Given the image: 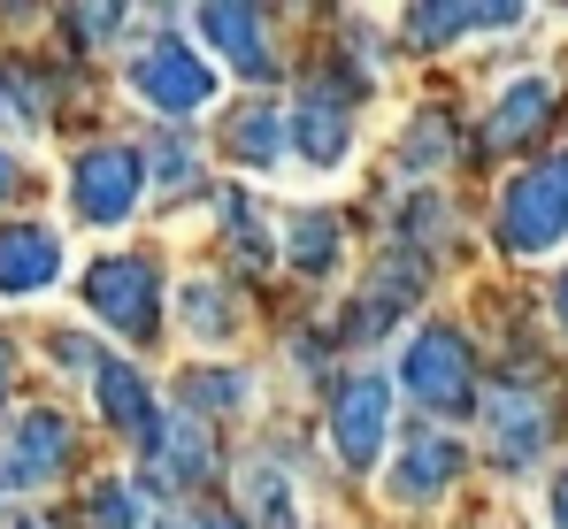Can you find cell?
<instances>
[{
	"label": "cell",
	"mask_w": 568,
	"mask_h": 529,
	"mask_svg": "<svg viewBox=\"0 0 568 529\" xmlns=\"http://www.w3.org/2000/svg\"><path fill=\"white\" fill-rule=\"evenodd\" d=\"M62 276V231L54 223H0V292L31 299Z\"/></svg>",
	"instance_id": "9"
},
{
	"label": "cell",
	"mask_w": 568,
	"mask_h": 529,
	"mask_svg": "<svg viewBox=\"0 0 568 529\" xmlns=\"http://www.w3.org/2000/svg\"><path fill=\"white\" fill-rule=\"evenodd\" d=\"M70 452H78V438H70V423H62L54 407H31V415L16 423V438H8V452H0V484H8V491L54 484V476L70 468Z\"/></svg>",
	"instance_id": "8"
},
{
	"label": "cell",
	"mask_w": 568,
	"mask_h": 529,
	"mask_svg": "<svg viewBox=\"0 0 568 529\" xmlns=\"http://www.w3.org/2000/svg\"><path fill=\"white\" fill-rule=\"evenodd\" d=\"M446 154H454V123H446V115H415V131H407V146H399V162L423 176V170H446Z\"/></svg>",
	"instance_id": "24"
},
{
	"label": "cell",
	"mask_w": 568,
	"mask_h": 529,
	"mask_svg": "<svg viewBox=\"0 0 568 529\" xmlns=\"http://www.w3.org/2000/svg\"><path fill=\"white\" fill-rule=\"evenodd\" d=\"M554 315H561V330H568V268H561V284H554Z\"/></svg>",
	"instance_id": "29"
},
{
	"label": "cell",
	"mask_w": 568,
	"mask_h": 529,
	"mask_svg": "<svg viewBox=\"0 0 568 529\" xmlns=\"http://www.w3.org/2000/svg\"><path fill=\"white\" fill-rule=\"evenodd\" d=\"M139 192H146V154L139 146H85L70 162V207L93 231H115L139 207Z\"/></svg>",
	"instance_id": "3"
},
{
	"label": "cell",
	"mask_w": 568,
	"mask_h": 529,
	"mask_svg": "<svg viewBox=\"0 0 568 529\" xmlns=\"http://www.w3.org/2000/svg\"><path fill=\"white\" fill-rule=\"evenodd\" d=\"M85 307L108 330H123V338H154L162 330V284H154V268L131 262V254H108V262L85 268Z\"/></svg>",
	"instance_id": "4"
},
{
	"label": "cell",
	"mask_w": 568,
	"mask_h": 529,
	"mask_svg": "<svg viewBox=\"0 0 568 529\" xmlns=\"http://www.w3.org/2000/svg\"><path fill=\"white\" fill-rule=\"evenodd\" d=\"M246 515L254 529H292V491H284L277 460H246Z\"/></svg>",
	"instance_id": "20"
},
{
	"label": "cell",
	"mask_w": 568,
	"mask_h": 529,
	"mask_svg": "<svg viewBox=\"0 0 568 529\" xmlns=\"http://www.w3.org/2000/svg\"><path fill=\"white\" fill-rule=\"evenodd\" d=\"M384 430H392V384L384 376H346L331 399V438L346 452V468H377Z\"/></svg>",
	"instance_id": "7"
},
{
	"label": "cell",
	"mask_w": 568,
	"mask_h": 529,
	"mask_svg": "<svg viewBox=\"0 0 568 529\" xmlns=\"http://www.w3.org/2000/svg\"><path fill=\"white\" fill-rule=\"evenodd\" d=\"M415 299V268H384V276H369V292L346 307V346H369V338H384L392 323H399V307Z\"/></svg>",
	"instance_id": "14"
},
{
	"label": "cell",
	"mask_w": 568,
	"mask_h": 529,
	"mask_svg": "<svg viewBox=\"0 0 568 529\" xmlns=\"http://www.w3.org/2000/svg\"><path fill=\"white\" fill-rule=\"evenodd\" d=\"M162 176H170V184H185V176H192V146H185V139L162 146Z\"/></svg>",
	"instance_id": "27"
},
{
	"label": "cell",
	"mask_w": 568,
	"mask_h": 529,
	"mask_svg": "<svg viewBox=\"0 0 568 529\" xmlns=\"http://www.w3.org/2000/svg\"><path fill=\"white\" fill-rule=\"evenodd\" d=\"M16 529H47V522H16Z\"/></svg>",
	"instance_id": "33"
},
{
	"label": "cell",
	"mask_w": 568,
	"mask_h": 529,
	"mask_svg": "<svg viewBox=\"0 0 568 529\" xmlns=\"http://www.w3.org/2000/svg\"><path fill=\"white\" fill-rule=\"evenodd\" d=\"M146 460H154V476H162V484H207V468H215V445H207V430H200L192 415H170Z\"/></svg>",
	"instance_id": "15"
},
{
	"label": "cell",
	"mask_w": 568,
	"mask_h": 529,
	"mask_svg": "<svg viewBox=\"0 0 568 529\" xmlns=\"http://www.w3.org/2000/svg\"><path fill=\"white\" fill-rule=\"evenodd\" d=\"M231 154H239L246 170H270V162L284 154V115L270 108V100H254V108L231 115Z\"/></svg>",
	"instance_id": "18"
},
{
	"label": "cell",
	"mask_w": 568,
	"mask_h": 529,
	"mask_svg": "<svg viewBox=\"0 0 568 529\" xmlns=\"http://www.w3.org/2000/svg\"><path fill=\"white\" fill-rule=\"evenodd\" d=\"M131 92H139L154 115H200V108L215 100V70L192 54V39L162 31V39H146V47L131 54Z\"/></svg>",
	"instance_id": "2"
},
{
	"label": "cell",
	"mask_w": 568,
	"mask_h": 529,
	"mask_svg": "<svg viewBox=\"0 0 568 529\" xmlns=\"http://www.w3.org/2000/svg\"><path fill=\"white\" fill-rule=\"evenodd\" d=\"M407 391L430 407V415H469L476 399V368H469V346L454 330H423L407 346Z\"/></svg>",
	"instance_id": "6"
},
{
	"label": "cell",
	"mask_w": 568,
	"mask_h": 529,
	"mask_svg": "<svg viewBox=\"0 0 568 529\" xmlns=\"http://www.w3.org/2000/svg\"><path fill=\"white\" fill-rule=\"evenodd\" d=\"M454 476H462V445L423 430V438H407L399 468H392V499H430V491H446Z\"/></svg>",
	"instance_id": "13"
},
{
	"label": "cell",
	"mask_w": 568,
	"mask_h": 529,
	"mask_svg": "<svg viewBox=\"0 0 568 529\" xmlns=\"http://www.w3.org/2000/svg\"><path fill=\"white\" fill-rule=\"evenodd\" d=\"M8 376H16V360H8V346H0V407H8Z\"/></svg>",
	"instance_id": "31"
},
{
	"label": "cell",
	"mask_w": 568,
	"mask_h": 529,
	"mask_svg": "<svg viewBox=\"0 0 568 529\" xmlns=\"http://www.w3.org/2000/svg\"><path fill=\"white\" fill-rule=\"evenodd\" d=\"M93 391H100V415H108L123 438H139L146 452H154V438H162V423H170V415H154L146 376H139L131 360H100V368H93Z\"/></svg>",
	"instance_id": "10"
},
{
	"label": "cell",
	"mask_w": 568,
	"mask_h": 529,
	"mask_svg": "<svg viewBox=\"0 0 568 529\" xmlns=\"http://www.w3.org/2000/svg\"><path fill=\"white\" fill-rule=\"evenodd\" d=\"M338 262V215H292V268L323 276Z\"/></svg>",
	"instance_id": "23"
},
{
	"label": "cell",
	"mask_w": 568,
	"mask_h": 529,
	"mask_svg": "<svg viewBox=\"0 0 568 529\" xmlns=\"http://www.w3.org/2000/svg\"><path fill=\"white\" fill-rule=\"evenodd\" d=\"M178 399H185V415H239V407L254 399V384H246L239 368H185Z\"/></svg>",
	"instance_id": "19"
},
{
	"label": "cell",
	"mask_w": 568,
	"mask_h": 529,
	"mask_svg": "<svg viewBox=\"0 0 568 529\" xmlns=\"http://www.w3.org/2000/svg\"><path fill=\"white\" fill-rule=\"evenodd\" d=\"M62 31H78V47H100L108 31H123V8H70Z\"/></svg>",
	"instance_id": "26"
},
{
	"label": "cell",
	"mask_w": 568,
	"mask_h": 529,
	"mask_svg": "<svg viewBox=\"0 0 568 529\" xmlns=\"http://www.w3.org/2000/svg\"><path fill=\"white\" fill-rule=\"evenodd\" d=\"M192 23H200V31H207L239 70H254V78H270V70H277V54H270V16H254V8H200Z\"/></svg>",
	"instance_id": "12"
},
{
	"label": "cell",
	"mask_w": 568,
	"mask_h": 529,
	"mask_svg": "<svg viewBox=\"0 0 568 529\" xmlns=\"http://www.w3.org/2000/svg\"><path fill=\"white\" fill-rule=\"evenodd\" d=\"M369 78H338V70H323L307 100H300V115H292V139H300V154L315 162V170H338L346 162V146H354V100H362Z\"/></svg>",
	"instance_id": "5"
},
{
	"label": "cell",
	"mask_w": 568,
	"mask_h": 529,
	"mask_svg": "<svg viewBox=\"0 0 568 529\" xmlns=\"http://www.w3.org/2000/svg\"><path fill=\"white\" fill-rule=\"evenodd\" d=\"M484 423H491V460H499V468H530V460H538V445H546V407H538L530 391H499V399L484 407Z\"/></svg>",
	"instance_id": "11"
},
{
	"label": "cell",
	"mask_w": 568,
	"mask_h": 529,
	"mask_svg": "<svg viewBox=\"0 0 568 529\" xmlns=\"http://www.w3.org/2000/svg\"><path fill=\"white\" fill-rule=\"evenodd\" d=\"M568 238V154L538 162L499 192V246L507 254H554Z\"/></svg>",
	"instance_id": "1"
},
{
	"label": "cell",
	"mask_w": 568,
	"mask_h": 529,
	"mask_svg": "<svg viewBox=\"0 0 568 529\" xmlns=\"http://www.w3.org/2000/svg\"><path fill=\"white\" fill-rule=\"evenodd\" d=\"M546 115H554V85H538V78H523V85L499 92V108H491V123H484V139L507 154V146H523L530 131H546Z\"/></svg>",
	"instance_id": "16"
},
{
	"label": "cell",
	"mask_w": 568,
	"mask_h": 529,
	"mask_svg": "<svg viewBox=\"0 0 568 529\" xmlns=\"http://www.w3.org/2000/svg\"><path fill=\"white\" fill-rule=\"evenodd\" d=\"M85 522H93V529H139V522H146V499H139V484H131V476H108V484H93V499H85Z\"/></svg>",
	"instance_id": "21"
},
{
	"label": "cell",
	"mask_w": 568,
	"mask_h": 529,
	"mask_svg": "<svg viewBox=\"0 0 568 529\" xmlns=\"http://www.w3.org/2000/svg\"><path fill=\"white\" fill-rule=\"evenodd\" d=\"M0 92H8V78H0Z\"/></svg>",
	"instance_id": "34"
},
{
	"label": "cell",
	"mask_w": 568,
	"mask_h": 529,
	"mask_svg": "<svg viewBox=\"0 0 568 529\" xmlns=\"http://www.w3.org/2000/svg\"><path fill=\"white\" fill-rule=\"evenodd\" d=\"M523 8H415L407 16V31H415V47H454L462 31H507Z\"/></svg>",
	"instance_id": "17"
},
{
	"label": "cell",
	"mask_w": 568,
	"mask_h": 529,
	"mask_svg": "<svg viewBox=\"0 0 568 529\" xmlns=\"http://www.w3.org/2000/svg\"><path fill=\"white\" fill-rule=\"evenodd\" d=\"M554 529H568V468L554 476Z\"/></svg>",
	"instance_id": "28"
},
{
	"label": "cell",
	"mask_w": 568,
	"mask_h": 529,
	"mask_svg": "<svg viewBox=\"0 0 568 529\" xmlns=\"http://www.w3.org/2000/svg\"><path fill=\"white\" fill-rule=\"evenodd\" d=\"M223 223H231V254H239L246 268L270 262V231H262V223L246 215V200H239V192H223Z\"/></svg>",
	"instance_id": "25"
},
{
	"label": "cell",
	"mask_w": 568,
	"mask_h": 529,
	"mask_svg": "<svg viewBox=\"0 0 568 529\" xmlns=\"http://www.w3.org/2000/svg\"><path fill=\"white\" fill-rule=\"evenodd\" d=\"M185 323L207 338V346H223V338H231V323H239V307H231V292H223V284L192 276V284H185Z\"/></svg>",
	"instance_id": "22"
},
{
	"label": "cell",
	"mask_w": 568,
	"mask_h": 529,
	"mask_svg": "<svg viewBox=\"0 0 568 529\" xmlns=\"http://www.w3.org/2000/svg\"><path fill=\"white\" fill-rule=\"evenodd\" d=\"M8 192H16V162L0 154V200H8Z\"/></svg>",
	"instance_id": "32"
},
{
	"label": "cell",
	"mask_w": 568,
	"mask_h": 529,
	"mask_svg": "<svg viewBox=\"0 0 568 529\" xmlns=\"http://www.w3.org/2000/svg\"><path fill=\"white\" fill-rule=\"evenodd\" d=\"M170 529H231V522H215V515H185V522H170Z\"/></svg>",
	"instance_id": "30"
}]
</instances>
